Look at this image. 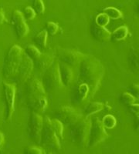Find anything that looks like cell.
<instances>
[{"label": "cell", "mask_w": 139, "mask_h": 154, "mask_svg": "<svg viewBox=\"0 0 139 154\" xmlns=\"http://www.w3.org/2000/svg\"><path fill=\"white\" fill-rule=\"evenodd\" d=\"M128 34V29L126 26H120L117 29L113 32L111 35V39L113 41L124 40Z\"/></svg>", "instance_id": "obj_19"}, {"label": "cell", "mask_w": 139, "mask_h": 154, "mask_svg": "<svg viewBox=\"0 0 139 154\" xmlns=\"http://www.w3.org/2000/svg\"><path fill=\"white\" fill-rule=\"evenodd\" d=\"M59 66H60L62 83H63L64 86H70L72 82L73 79H74V73H73L72 69L70 67V66L64 63L59 64Z\"/></svg>", "instance_id": "obj_15"}, {"label": "cell", "mask_w": 139, "mask_h": 154, "mask_svg": "<svg viewBox=\"0 0 139 154\" xmlns=\"http://www.w3.org/2000/svg\"><path fill=\"white\" fill-rule=\"evenodd\" d=\"M135 125H136V129L139 130V116H137V118L135 119Z\"/></svg>", "instance_id": "obj_37"}, {"label": "cell", "mask_w": 139, "mask_h": 154, "mask_svg": "<svg viewBox=\"0 0 139 154\" xmlns=\"http://www.w3.org/2000/svg\"><path fill=\"white\" fill-rule=\"evenodd\" d=\"M121 100H122V103L124 104L127 106H130L131 104L134 103L136 99L129 92H126V93H122V96H121Z\"/></svg>", "instance_id": "obj_27"}, {"label": "cell", "mask_w": 139, "mask_h": 154, "mask_svg": "<svg viewBox=\"0 0 139 154\" xmlns=\"http://www.w3.org/2000/svg\"><path fill=\"white\" fill-rule=\"evenodd\" d=\"M23 49L18 45L10 48L4 60V75L7 79L16 77L23 56Z\"/></svg>", "instance_id": "obj_2"}, {"label": "cell", "mask_w": 139, "mask_h": 154, "mask_svg": "<svg viewBox=\"0 0 139 154\" xmlns=\"http://www.w3.org/2000/svg\"><path fill=\"white\" fill-rule=\"evenodd\" d=\"M104 69L98 60L94 57L86 58L81 63L80 79L89 86L90 97H93L100 86Z\"/></svg>", "instance_id": "obj_1"}, {"label": "cell", "mask_w": 139, "mask_h": 154, "mask_svg": "<svg viewBox=\"0 0 139 154\" xmlns=\"http://www.w3.org/2000/svg\"><path fill=\"white\" fill-rule=\"evenodd\" d=\"M40 143H42L46 148L54 150H59L61 149L60 139L53 130L50 123V119L47 116L43 119V127Z\"/></svg>", "instance_id": "obj_5"}, {"label": "cell", "mask_w": 139, "mask_h": 154, "mask_svg": "<svg viewBox=\"0 0 139 154\" xmlns=\"http://www.w3.org/2000/svg\"><path fill=\"white\" fill-rule=\"evenodd\" d=\"M4 96L5 100V118L9 121L15 109V96H16V86L11 83L4 82Z\"/></svg>", "instance_id": "obj_10"}, {"label": "cell", "mask_w": 139, "mask_h": 154, "mask_svg": "<svg viewBox=\"0 0 139 154\" xmlns=\"http://www.w3.org/2000/svg\"><path fill=\"white\" fill-rule=\"evenodd\" d=\"M88 94H89V86L84 82H82L76 88L73 95V100L74 103L79 104L87 98Z\"/></svg>", "instance_id": "obj_17"}, {"label": "cell", "mask_w": 139, "mask_h": 154, "mask_svg": "<svg viewBox=\"0 0 139 154\" xmlns=\"http://www.w3.org/2000/svg\"><path fill=\"white\" fill-rule=\"evenodd\" d=\"M53 63V56L48 54H41L40 57L38 59V60L34 64L36 66L37 69L39 71H46L49 67L51 66Z\"/></svg>", "instance_id": "obj_18"}, {"label": "cell", "mask_w": 139, "mask_h": 154, "mask_svg": "<svg viewBox=\"0 0 139 154\" xmlns=\"http://www.w3.org/2000/svg\"><path fill=\"white\" fill-rule=\"evenodd\" d=\"M46 30L49 35H54L59 30V26L53 22H48L46 23Z\"/></svg>", "instance_id": "obj_29"}, {"label": "cell", "mask_w": 139, "mask_h": 154, "mask_svg": "<svg viewBox=\"0 0 139 154\" xmlns=\"http://www.w3.org/2000/svg\"><path fill=\"white\" fill-rule=\"evenodd\" d=\"M104 12L109 16L110 19H118L122 17V13L119 9L114 7H107L104 9Z\"/></svg>", "instance_id": "obj_25"}, {"label": "cell", "mask_w": 139, "mask_h": 154, "mask_svg": "<svg viewBox=\"0 0 139 154\" xmlns=\"http://www.w3.org/2000/svg\"><path fill=\"white\" fill-rule=\"evenodd\" d=\"M101 122L104 127L107 129H113L117 124V120L115 116L110 114L104 116Z\"/></svg>", "instance_id": "obj_24"}, {"label": "cell", "mask_w": 139, "mask_h": 154, "mask_svg": "<svg viewBox=\"0 0 139 154\" xmlns=\"http://www.w3.org/2000/svg\"><path fill=\"white\" fill-rule=\"evenodd\" d=\"M26 152L27 153H30V154H42L44 153L43 150L39 147H35V146H32L30 147L28 149L26 150Z\"/></svg>", "instance_id": "obj_33"}, {"label": "cell", "mask_w": 139, "mask_h": 154, "mask_svg": "<svg viewBox=\"0 0 139 154\" xmlns=\"http://www.w3.org/2000/svg\"><path fill=\"white\" fill-rule=\"evenodd\" d=\"M136 11H137V12L139 14V2H137V5H136Z\"/></svg>", "instance_id": "obj_38"}, {"label": "cell", "mask_w": 139, "mask_h": 154, "mask_svg": "<svg viewBox=\"0 0 139 154\" xmlns=\"http://www.w3.org/2000/svg\"><path fill=\"white\" fill-rule=\"evenodd\" d=\"M4 142H5V137H4V134L0 132V148L2 146V145L4 144Z\"/></svg>", "instance_id": "obj_36"}, {"label": "cell", "mask_w": 139, "mask_h": 154, "mask_svg": "<svg viewBox=\"0 0 139 154\" xmlns=\"http://www.w3.org/2000/svg\"><path fill=\"white\" fill-rule=\"evenodd\" d=\"M33 8L37 14H43L45 11L43 1V0H33Z\"/></svg>", "instance_id": "obj_28"}, {"label": "cell", "mask_w": 139, "mask_h": 154, "mask_svg": "<svg viewBox=\"0 0 139 154\" xmlns=\"http://www.w3.org/2000/svg\"><path fill=\"white\" fill-rule=\"evenodd\" d=\"M45 72L43 85L46 92L52 93L64 86L60 77L59 63H53Z\"/></svg>", "instance_id": "obj_4"}, {"label": "cell", "mask_w": 139, "mask_h": 154, "mask_svg": "<svg viewBox=\"0 0 139 154\" xmlns=\"http://www.w3.org/2000/svg\"><path fill=\"white\" fill-rule=\"evenodd\" d=\"M91 124V120L89 117H85L84 119H82L72 126L71 130V140L78 146L84 147L87 146Z\"/></svg>", "instance_id": "obj_3"}, {"label": "cell", "mask_w": 139, "mask_h": 154, "mask_svg": "<svg viewBox=\"0 0 139 154\" xmlns=\"http://www.w3.org/2000/svg\"><path fill=\"white\" fill-rule=\"evenodd\" d=\"M90 32L94 38L100 42H107L111 39V32L105 27L100 26L95 22H93L90 26Z\"/></svg>", "instance_id": "obj_14"}, {"label": "cell", "mask_w": 139, "mask_h": 154, "mask_svg": "<svg viewBox=\"0 0 139 154\" xmlns=\"http://www.w3.org/2000/svg\"><path fill=\"white\" fill-rule=\"evenodd\" d=\"M36 12H35L33 7L27 6L25 8L24 15L23 16H24V18L27 20H33L36 17Z\"/></svg>", "instance_id": "obj_30"}, {"label": "cell", "mask_w": 139, "mask_h": 154, "mask_svg": "<svg viewBox=\"0 0 139 154\" xmlns=\"http://www.w3.org/2000/svg\"><path fill=\"white\" fill-rule=\"evenodd\" d=\"M107 137H108V134L106 131L105 127L103 125L102 122L99 120L98 118H96L92 122L90 136H89V140H88L87 146L90 149L94 148L97 145L105 141Z\"/></svg>", "instance_id": "obj_6"}, {"label": "cell", "mask_w": 139, "mask_h": 154, "mask_svg": "<svg viewBox=\"0 0 139 154\" xmlns=\"http://www.w3.org/2000/svg\"><path fill=\"white\" fill-rule=\"evenodd\" d=\"M128 92L136 100L139 99V84H133L128 88Z\"/></svg>", "instance_id": "obj_32"}, {"label": "cell", "mask_w": 139, "mask_h": 154, "mask_svg": "<svg viewBox=\"0 0 139 154\" xmlns=\"http://www.w3.org/2000/svg\"><path fill=\"white\" fill-rule=\"evenodd\" d=\"M48 33L46 29H43L36 34L34 37V41L37 46H40L41 48H46V39H47Z\"/></svg>", "instance_id": "obj_22"}, {"label": "cell", "mask_w": 139, "mask_h": 154, "mask_svg": "<svg viewBox=\"0 0 139 154\" xmlns=\"http://www.w3.org/2000/svg\"><path fill=\"white\" fill-rule=\"evenodd\" d=\"M110 19H111L109 18V16L105 14L104 12H102V13L97 15L95 19V23L100 26L105 27L110 23Z\"/></svg>", "instance_id": "obj_26"}, {"label": "cell", "mask_w": 139, "mask_h": 154, "mask_svg": "<svg viewBox=\"0 0 139 154\" xmlns=\"http://www.w3.org/2000/svg\"><path fill=\"white\" fill-rule=\"evenodd\" d=\"M12 23L14 25L16 35L20 38H24L29 32V27L25 21L23 14L20 11L16 10L12 13Z\"/></svg>", "instance_id": "obj_12"}, {"label": "cell", "mask_w": 139, "mask_h": 154, "mask_svg": "<svg viewBox=\"0 0 139 154\" xmlns=\"http://www.w3.org/2000/svg\"><path fill=\"white\" fill-rule=\"evenodd\" d=\"M33 66L34 63L33 60L26 53H23L21 63H20L19 69H18L17 75H16L18 77L19 82L23 83L28 80L33 69Z\"/></svg>", "instance_id": "obj_11"}, {"label": "cell", "mask_w": 139, "mask_h": 154, "mask_svg": "<svg viewBox=\"0 0 139 154\" xmlns=\"http://www.w3.org/2000/svg\"><path fill=\"white\" fill-rule=\"evenodd\" d=\"M29 102H30V106L33 110V112L36 113H43L45 112L47 107V100L46 97L30 98Z\"/></svg>", "instance_id": "obj_16"}, {"label": "cell", "mask_w": 139, "mask_h": 154, "mask_svg": "<svg viewBox=\"0 0 139 154\" xmlns=\"http://www.w3.org/2000/svg\"><path fill=\"white\" fill-rule=\"evenodd\" d=\"M5 21V14L2 10H0V26Z\"/></svg>", "instance_id": "obj_35"}, {"label": "cell", "mask_w": 139, "mask_h": 154, "mask_svg": "<svg viewBox=\"0 0 139 154\" xmlns=\"http://www.w3.org/2000/svg\"><path fill=\"white\" fill-rule=\"evenodd\" d=\"M27 92L30 98L46 97V92L42 82L37 79H31L27 85Z\"/></svg>", "instance_id": "obj_13"}, {"label": "cell", "mask_w": 139, "mask_h": 154, "mask_svg": "<svg viewBox=\"0 0 139 154\" xmlns=\"http://www.w3.org/2000/svg\"><path fill=\"white\" fill-rule=\"evenodd\" d=\"M50 123H51L53 130H54L55 133L57 135L59 139L63 140L64 139V135H63V133H64V124L56 118V119H50Z\"/></svg>", "instance_id": "obj_23"}, {"label": "cell", "mask_w": 139, "mask_h": 154, "mask_svg": "<svg viewBox=\"0 0 139 154\" xmlns=\"http://www.w3.org/2000/svg\"><path fill=\"white\" fill-rule=\"evenodd\" d=\"M129 109L134 114H135L136 116H139V104H135L133 103L131 105L128 106Z\"/></svg>", "instance_id": "obj_34"}, {"label": "cell", "mask_w": 139, "mask_h": 154, "mask_svg": "<svg viewBox=\"0 0 139 154\" xmlns=\"http://www.w3.org/2000/svg\"><path fill=\"white\" fill-rule=\"evenodd\" d=\"M24 53L33 60V63H35L38 60V59L40 57L41 54H42V53L39 52V49H37L36 46H33V45H30V46H27V47L25 49Z\"/></svg>", "instance_id": "obj_21"}, {"label": "cell", "mask_w": 139, "mask_h": 154, "mask_svg": "<svg viewBox=\"0 0 139 154\" xmlns=\"http://www.w3.org/2000/svg\"><path fill=\"white\" fill-rule=\"evenodd\" d=\"M104 104L101 103H90L86 106L84 109V113L86 115V117H89L90 116L93 115V114L97 113L100 112L104 109Z\"/></svg>", "instance_id": "obj_20"}, {"label": "cell", "mask_w": 139, "mask_h": 154, "mask_svg": "<svg viewBox=\"0 0 139 154\" xmlns=\"http://www.w3.org/2000/svg\"><path fill=\"white\" fill-rule=\"evenodd\" d=\"M56 118L65 126H73L83 119V116L73 107L62 106L56 112Z\"/></svg>", "instance_id": "obj_7"}, {"label": "cell", "mask_w": 139, "mask_h": 154, "mask_svg": "<svg viewBox=\"0 0 139 154\" xmlns=\"http://www.w3.org/2000/svg\"><path fill=\"white\" fill-rule=\"evenodd\" d=\"M43 127V119L42 116L39 113L33 112L29 121V135L36 143H40Z\"/></svg>", "instance_id": "obj_8"}, {"label": "cell", "mask_w": 139, "mask_h": 154, "mask_svg": "<svg viewBox=\"0 0 139 154\" xmlns=\"http://www.w3.org/2000/svg\"><path fill=\"white\" fill-rule=\"evenodd\" d=\"M130 61L132 66L136 69H139V49L134 51L130 56Z\"/></svg>", "instance_id": "obj_31"}, {"label": "cell", "mask_w": 139, "mask_h": 154, "mask_svg": "<svg viewBox=\"0 0 139 154\" xmlns=\"http://www.w3.org/2000/svg\"><path fill=\"white\" fill-rule=\"evenodd\" d=\"M57 55L62 63H66L69 66L77 65L87 58L86 55L81 52L69 49H59Z\"/></svg>", "instance_id": "obj_9"}]
</instances>
